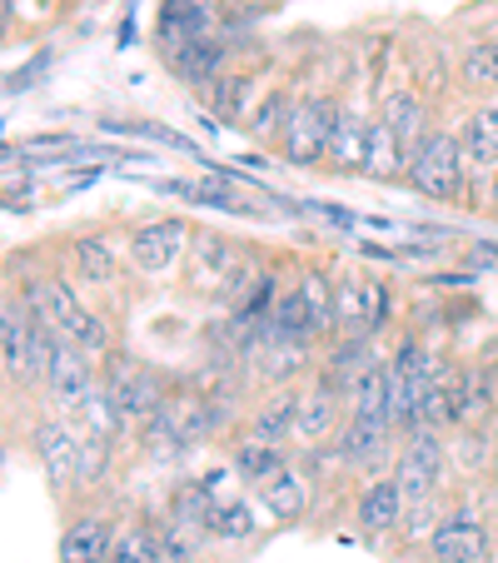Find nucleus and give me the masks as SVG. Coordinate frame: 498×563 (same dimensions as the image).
Masks as SVG:
<instances>
[{"label":"nucleus","mask_w":498,"mask_h":563,"mask_svg":"<svg viewBox=\"0 0 498 563\" xmlns=\"http://www.w3.org/2000/svg\"><path fill=\"white\" fill-rule=\"evenodd\" d=\"M403 180L434 205H458L468 200V159H464V140L454 130H429L424 145L409 155V175Z\"/></svg>","instance_id":"nucleus-1"},{"label":"nucleus","mask_w":498,"mask_h":563,"mask_svg":"<svg viewBox=\"0 0 498 563\" xmlns=\"http://www.w3.org/2000/svg\"><path fill=\"white\" fill-rule=\"evenodd\" d=\"M394 319L389 279L369 269H334V334H374Z\"/></svg>","instance_id":"nucleus-2"},{"label":"nucleus","mask_w":498,"mask_h":563,"mask_svg":"<svg viewBox=\"0 0 498 563\" xmlns=\"http://www.w3.org/2000/svg\"><path fill=\"white\" fill-rule=\"evenodd\" d=\"M195 245V230L190 220H180V214H155V220L135 224L130 230V269L145 279H165L175 265H185V255H190Z\"/></svg>","instance_id":"nucleus-3"},{"label":"nucleus","mask_w":498,"mask_h":563,"mask_svg":"<svg viewBox=\"0 0 498 563\" xmlns=\"http://www.w3.org/2000/svg\"><path fill=\"white\" fill-rule=\"evenodd\" d=\"M80 439L86 429L70 424V415H45L31 424V459L55 494H70L80 484Z\"/></svg>","instance_id":"nucleus-4"},{"label":"nucleus","mask_w":498,"mask_h":563,"mask_svg":"<svg viewBox=\"0 0 498 563\" xmlns=\"http://www.w3.org/2000/svg\"><path fill=\"white\" fill-rule=\"evenodd\" d=\"M100 384L110 389V399H115L125 429L150 424V419L159 415V405H165V384H159V374L145 369L140 360H130V354H106V374H100Z\"/></svg>","instance_id":"nucleus-5"},{"label":"nucleus","mask_w":498,"mask_h":563,"mask_svg":"<svg viewBox=\"0 0 498 563\" xmlns=\"http://www.w3.org/2000/svg\"><path fill=\"white\" fill-rule=\"evenodd\" d=\"M340 110L344 106H334L329 96H305L299 100L295 115H289V125H285V135H279V155H285V165H299V170L324 165L329 130H334Z\"/></svg>","instance_id":"nucleus-6"},{"label":"nucleus","mask_w":498,"mask_h":563,"mask_svg":"<svg viewBox=\"0 0 498 563\" xmlns=\"http://www.w3.org/2000/svg\"><path fill=\"white\" fill-rule=\"evenodd\" d=\"M314 344H299V340H279V334L259 330L244 350V364H250V379L265 384V389H285V384H299L305 374H314L319 360H309Z\"/></svg>","instance_id":"nucleus-7"},{"label":"nucleus","mask_w":498,"mask_h":563,"mask_svg":"<svg viewBox=\"0 0 498 563\" xmlns=\"http://www.w3.org/2000/svg\"><path fill=\"white\" fill-rule=\"evenodd\" d=\"M45 399H51L55 415H80V405H86L90 394L100 389V374H96V360H90L86 350H75L70 340H60V350H55L51 369H45L41 379Z\"/></svg>","instance_id":"nucleus-8"},{"label":"nucleus","mask_w":498,"mask_h":563,"mask_svg":"<svg viewBox=\"0 0 498 563\" xmlns=\"http://www.w3.org/2000/svg\"><path fill=\"white\" fill-rule=\"evenodd\" d=\"M340 405H344V394L329 389L324 379H314V374H309L305 394H299V419H295V439H289V444H295L299 454L329 449V444H334V434H340V424H344Z\"/></svg>","instance_id":"nucleus-9"},{"label":"nucleus","mask_w":498,"mask_h":563,"mask_svg":"<svg viewBox=\"0 0 498 563\" xmlns=\"http://www.w3.org/2000/svg\"><path fill=\"white\" fill-rule=\"evenodd\" d=\"M120 523L100 509L75 514L70 523L60 529V543H55V563H106L110 549H115Z\"/></svg>","instance_id":"nucleus-10"},{"label":"nucleus","mask_w":498,"mask_h":563,"mask_svg":"<svg viewBox=\"0 0 498 563\" xmlns=\"http://www.w3.org/2000/svg\"><path fill=\"white\" fill-rule=\"evenodd\" d=\"M31 334H35V314L11 289L5 305H0V374H5V389L31 379Z\"/></svg>","instance_id":"nucleus-11"},{"label":"nucleus","mask_w":498,"mask_h":563,"mask_svg":"<svg viewBox=\"0 0 498 563\" xmlns=\"http://www.w3.org/2000/svg\"><path fill=\"white\" fill-rule=\"evenodd\" d=\"M429 559L434 563H478L488 559V529L478 514L468 509H449L439 519V529L429 533Z\"/></svg>","instance_id":"nucleus-12"},{"label":"nucleus","mask_w":498,"mask_h":563,"mask_svg":"<svg viewBox=\"0 0 498 563\" xmlns=\"http://www.w3.org/2000/svg\"><path fill=\"white\" fill-rule=\"evenodd\" d=\"M458 140H464L468 180H474L488 200V185H494V175H498V100H484V106L464 120Z\"/></svg>","instance_id":"nucleus-13"},{"label":"nucleus","mask_w":498,"mask_h":563,"mask_svg":"<svg viewBox=\"0 0 498 563\" xmlns=\"http://www.w3.org/2000/svg\"><path fill=\"white\" fill-rule=\"evenodd\" d=\"M394 444H399L394 424H384V419L344 415V424H340V434H334V444H329V454L340 459V464H350V468H374Z\"/></svg>","instance_id":"nucleus-14"},{"label":"nucleus","mask_w":498,"mask_h":563,"mask_svg":"<svg viewBox=\"0 0 498 563\" xmlns=\"http://www.w3.org/2000/svg\"><path fill=\"white\" fill-rule=\"evenodd\" d=\"M234 265H240V255H234L230 234L200 230L190 255H185V279H190V289H200V295H220L224 279L234 275Z\"/></svg>","instance_id":"nucleus-15"},{"label":"nucleus","mask_w":498,"mask_h":563,"mask_svg":"<svg viewBox=\"0 0 498 563\" xmlns=\"http://www.w3.org/2000/svg\"><path fill=\"white\" fill-rule=\"evenodd\" d=\"M204 35H214L210 0H159V15H155L159 55L180 51V45H190V41H204Z\"/></svg>","instance_id":"nucleus-16"},{"label":"nucleus","mask_w":498,"mask_h":563,"mask_svg":"<svg viewBox=\"0 0 498 563\" xmlns=\"http://www.w3.org/2000/svg\"><path fill=\"white\" fill-rule=\"evenodd\" d=\"M224 60H230V41H220V35H204V41H190L165 55L170 75L185 90H214V80L224 75Z\"/></svg>","instance_id":"nucleus-17"},{"label":"nucleus","mask_w":498,"mask_h":563,"mask_svg":"<svg viewBox=\"0 0 498 563\" xmlns=\"http://www.w3.org/2000/svg\"><path fill=\"white\" fill-rule=\"evenodd\" d=\"M403 509H409V499H403L399 478L379 474V478H369L359 489V499H354V523H359L364 533H394L403 523Z\"/></svg>","instance_id":"nucleus-18"},{"label":"nucleus","mask_w":498,"mask_h":563,"mask_svg":"<svg viewBox=\"0 0 498 563\" xmlns=\"http://www.w3.org/2000/svg\"><path fill=\"white\" fill-rule=\"evenodd\" d=\"M159 419L185 439V444H210L220 434V405L204 399V394H165V405H159Z\"/></svg>","instance_id":"nucleus-19"},{"label":"nucleus","mask_w":498,"mask_h":563,"mask_svg":"<svg viewBox=\"0 0 498 563\" xmlns=\"http://www.w3.org/2000/svg\"><path fill=\"white\" fill-rule=\"evenodd\" d=\"M364 155H369V120H359L354 110H340V120H334V130H329L324 170L364 175Z\"/></svg>","instance_id":"nucleus-20"},{"label":"nucleus","mask_w":498,"mask_h":563,"mask_svg":"<svg viewBox=\"0 0 498 563\" xmlns=\"http://www.w3.org/2000/svg\"><path fill=\"white\" fill-rule=\"evenodd\" d=\"M379 120L394 130V140L403 145V155H413L429 135V106L413 96V90H389V96L379 100Z\"/></svg>","instance_id":"nucleus-21"},{"label":"nucleus","mask_w":498,"mask_h":563,"mask_svg":"<svg viewBox=\"0 0 498 563\" xmlns=\"http://www.w3.org/2000/svg\"><path fill=\"white\" fill-rule=\"evenodd\" d=\"M299 384H285V389H275L265 399V405L255 409V419H250V439H259V444H289L295 439V419H299Z\"/></svg>","instance_id":"nucleus-22"},{"label":"nucleus","mask_w":498,"mask_h":563,"mask_svg":"<svg viewBox=\"0 0 498 563\" xmlns=\"http://www.w3.org/2000/svg\"><path fill=\"white\" fill-rule=\"evenodd\" d=\"M259 504H265L279 523L305 519V514H309V474H305V468H295V464H285L275 478H265V484H259Z\"/></svg>","instance_id":"nucleus-23"},{"label":"nucleus","mask_w":498,"mask_h":563,"mask_svg":"<svg viewBox=\"0 0 498 563\" xmlns=\"http://www.w3.org/2000/svg\"><path fill=\"white\" fill-rule=\"evenodd\" d=\"M289 464V454H285V444H259V439H234V449H230V468L244 478V484H265V478H275L279 468Z\"/></svg>","instance_id":"nucleus-24"},{"label":"nucleus","mask_w":498,"mask_h":563,"mask_svg":"<svg viewBox=\"0 0 498 563\" xmlns=\"http://www.w3.org/2000/svg\"><path fill=\"white\" fill-rule=\"evenodd\" d=\"M364 175L369 180H403L409 175V155L394 140V130L384 120H369V155H364Z\"/></svg>","instance_id":"nucleus-25"},{"label":"nucleus","mask_w":498,"mask_h":563,"mask_svg":"<svg viewBox=\"0 0 498 563\" xmlns=\"http://www.w3.org/2000/svg\"><path fill=\"white\" fill-rule=\"evenodd\" d=\"M70 260H75V275L80 279H90V285H110L115 279V250H110V240L106 234H75L70 240Z\"/></svg>","instance_id":"nucleus-26"},{"label":"nucleus","mask_w":498,"mask_h":563,"mask_svg":"<svg viewBox=\"0 0 498 563\" xmlns=\"http://www.w3.org/2000/svg\"><path fill=\"white\" fill-rule=\"evenodd\" d=\"M259 529V509L250 499H220L210 514V523H204V533L220 543H244V539H255Z\"/></svg>","instance_id":"nucleus-27"},{"label":"nucleus","mask_w":498,"mask_h":563,"mask_svg":"<svg viewBox=\"0 0 498 563\" xmlns=\"http://www.w3.org/2000/svg\"><path fill=\"white\" fill-rule=\"evenodd\" d=\"M458 86L474 96H498V41H474L458 55Z\"/></svg>","instance_id":"nucleus-28"},{"label":"nucleus","mask_w":498,"mask_h":563,"mask_svg":"<svg viewBox=\"0 0 498 563\" xmlns=\"http://www.w3.org/2000/svg\"><path fill=\"white\" fill-rule=\"evenodd\" d=\"M295 279H299V289H305V305H309V314H314L319 340H334V275L319 265H305Z\"/></svg>","instance_id":"nucleus-29"},{"label":"nucleus","mask_w":498,"mask_h":563,"mask_svg":"<svg viewBox=\"0 0 498 563\" xmlns=\"http://www.w3.org/2000/svg\"><path fill=\"white\" fill-rule=\"evenodd\" d=\"M106 563H165L159 553V523H120L115 549Z\"/></svg>","instance_id":"nucleus-30"},{"label":"nucleus","mask_w":498,"mask_h":563,"mask_svg":"<svg viewBox=\"0 0 498 563\" xmlns=\"http://www.w3.org/2000/svg\"><path fill=\"white\" fill-rule=\"evenodd\" d=\"M100 130H106V135H135V140H155V145H165V150H185V155H190V159H204L195 140H185L180 130L159 125V120H100Z\"/></svg>","instance_id":"nucleus-31"},{"label":"nucleus","mask_w":498,"mask_h":563,"mask_svg":"<svg viewBox=\"0 0 498 563\" xmlns=\"http://www.w3.org/2000/svg\"><path fill=\"white\" fill-rule=\"evenodd\" d=\"M80 145H86V140L70 135V130H41V135H25L21 140V155L35 159V165H65V159H70Z\"/></svg>","instance_id":"nucleus-32"},{"label":"nucleus","mask_w":498,"mask_h":563,"mask_svg":"<svg viewBox=\"0 0 498 563\" xmlns=\"http://www.w3.org/2000/svg\"><path fill=\"white\" fill-rule=\"evenodd\" d=\"M295 106L299 100L289 96V90H269V96L255 106V115H250V130H255L259 140H279L289 125V115H295Z\"/></svg>","instance_id":"nucleus-33"},{"label":"nucleus","mask_w":498,"mask_h":563,"mask_svg":"<svg viewBox=\"0 0 498 563\" xmlns=\"http://www.w3.org/2000/svg\"><path fill=\"white\" fill-rule=\"evenodd\" d=\"M110 449H115V439L86 429V439H80V489H96L100 478L110 474Z\"/></svg>","instance_id":"nucleus-34"},{"label":"nucleus","mask_w":498,"mask_h":563,"mask_svg":"<svg viewBox=\"0 0 498 563\" xmlns=\"http://www.w3.org/2000/svg\"><path fill=\"white\" fill-rule=\"evenodd\" d=\"M285 210H299V214H314V220H324V224H334V230H359L364 224V214H354V210H340V205H319V200H295L289 205L285 200Z\"/></svg>","instance_id":"nucleus-35"},{"label":"nucleus","mask_w":498,"mask_h":563,"mask_svg":"<svg viewBox=\"0 0 498 563\" xmlns=\"http://www.w3.org/2000/svg\"><path fill=\"white\" fill-rule=\"evenodd\" d=\"M159 553L165 563H195V543H190V529L185 523H159Z\"/></svg>","instance_id":"nucleus-36"},{"label":"nucleus","mask_w":498,"mask_h":563,"mask_svg":"<svg viewBox=\"0 0 498 563\" xmlns=\"http://www.w3.org/2000/svg\"><path fill=\"white\" fill-rule=\"evenodd\" d=\"M439 519H444V514H439V499H424V504H409V509H403L399 529L409 533V539H429V533L439 529Z\"/></svg>","instance_id":"nucleus-37"},{"label":"nucleus","mask_w":498,"mask_h":563,"mask_svg":"<svg viewBox=\"0 0 498 563\" xmlns=\"http://www.w3.org/2000/svg\"><path fill=\"white\" fill-rule=\"evenodd\" d=\"M55 65V51H35L31 60L21 65V70H11V80H5V90H11V96H21V90H35L41 86V75L51 70Z\"/></svg>","instance_id":"nucleus-38"},{"label":"nucleus","mask_w":498,"mask_h":563,"mask_svg":"<svg viewBox=\"0 0 498 563\" xmlns=\"http://www.w3.org/2000/svg\"><path fill=\"white\" fill-rule=\"evenodd\" d=\"M474 260H478V265H494V269H498V245H484V240H478V245H474Z\"/></svg>","instance_id":"nucleus-39"},{"label":"nucleus","mask_w":498,"mask_h":563,"mask_svg":"<svg viewBox=\"0 0 498 563\" xmlns=\"http://www.w3.org/2000/svg\"><path fill=\"white\" fill-rule=\"evenodd\" d=\"M488 210L498 214V175H494V185H488Z\"/></svg>","instance_id":"nucleus-40"},{"label":"nucleus","mask_w":498,"mask_h":563,"mask_svg":"<svg viewBox=\"0 0 498 563\" xmlns=\"http://www.w3.org/2000/svg\"><path fill=\"white\" fill-rule=\"evenodd\" d=\"M494 415H498V384H494Z\"/></svg>","instance_id":"nucleus-41"},{"label":"nucleus","mask_w":498,"mask_h":563,"mask_svg":"<svg viewBox=\"0 0 498 563\" xmlns=\"http://www.w3.org/2000/svg\"><path fill=\"white\" fill-rule=\"evenodd\" d=\"M478 563H498V559H478Z\"/></svg>","instance_id":"nucleus-42"}]
</instances>
